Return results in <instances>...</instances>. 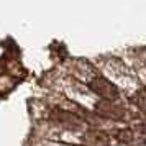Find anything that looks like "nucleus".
<instances>
[{
    "label": "nucleus",
    "instance_id": "obj_1",
    "mask_svg": "<svg viewBox=\"0 0 146 146\" xmlns=\"http://www.w3.org/2000/svg\"><path fill=\"white\" fill-rule=\"evenodd\" d=\"M90 89H92L95 94H99L100 97H104L105 100H113L118 97V89L113 86L112 82L102 79V77H97L90 82Z\"/></svg>",
    "mask_w": 146,
    "mask_h": 146
},
{
    "label": "nucleus",
    "instance_id": "obj_2",
    "mask_svg": "<svg viewBox=\"0 0 146 146\" xmlns=\"http://www.w3.org/2000/svg\"><path fill=\"white\" fill-rule=\"evenodd\" d=\"M51 118L54 121H59L62 125L66 126H71V128H79L80 126V120L72 115V113L69 112H64V110H58V108H54L53 112H51Z\"/></svg>",
    "mask_w": 146,
    "mask_h": 146
},
{
    "label": "nucleus",
    "instance_id": "obj_3",
    "mask_svg": "<svg viewBox=\"0 0 146 146\" xmlns=\"http://www.w3.org/2000/svg\"><path fill=\"white\" fill-rule=\"evenodd\" d=\"M97 112L100 115H104V117H110V118H115L118 120L123 117V108H120V107L113 105L110 100H104V102H100L99 105H97Z\"/></svg>",
    "mask_w": 146,
    "mask_h": 146
},
{
    "label": "nucleus",
    "instance_id": "obj_4",
    "mask_svg": "<svg viewBox=\"0 0 146 146\" xmlns=\"http://www.w3.org/2000/svg\"><path fill=\"white\" fill-rule=\"evenodd\" d=\"M84 143L87 146H108V136L102 131H87L84 135Z\"/></svg>",
    "mask_w": 146,
    "mask_h": 146
}]
</instances>
